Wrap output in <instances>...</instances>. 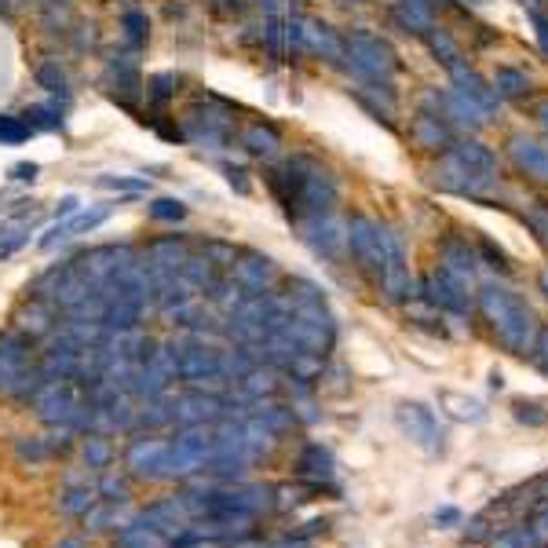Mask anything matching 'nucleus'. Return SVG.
<instances>
[{
    "mask_svg": "<svg viewBox=\"0 0 548 548\" xmlns=\"http://www.w3.org/2000/svg\"><path fill=\"white\" fill-rule=\"evenodd\" d=\"M99 187H110V190H143L147 183H143V180H114V176H99Z\"/></svg>",
    "mask_w": 548,
    "mask_h": 548,
    "instance_id": "6e6d98bb",
    "label": "nucleus"
},
{
    "mask_svg": "<svg viewBox=\"0 0 548 548\" xmlns=\"http://www.w3.org/2000/svg\"><path fill=\"white\" fill-rule=\"evenodd\" d=\"M516 421L519 424H530V428H541V424L548 421V413H545V406L541 402H534V399H516Z\"/></svg>",
    "mask_w": 548,
    "mask_h": 548,
    "instance_id": "49530a36",
    "label": "nucleus"
},
{
    "mask_svg": "<svg viewBox=\"0 0 548 548\" xmlns=\"http://www.w3.org/2000/svg\"><path fill=\"white\" fill-rule=\"evenodd\" d=\"M95 501H99V490H95V483H88L85 475H66V483L55 494V508L70 519H81Z\"/></svg>",
    "mask_w": 548,
    "mask_h": 548,
    "instance_id": "b1692460",
    "label": "nucleus"
},
{
    "mask_svg": "<svg viewBox=\"0 0 548 548\" xmlns=\"http://www.w3.org/2000/svg\"><path fill=\"white\" fill-rule=\"evenodd\" d=\"M432 183L446 194L472 201H494L501 194L497 183V158L479 139H457L432 169Z\"/></svg>",
    "mask_w": 548,
    "mask_h": 548,
    "instance_id": "f257e3e1",
    "label": "nucleus"
},
{
    "mask_svg": "<svg viewBox=\"0 0 548 548\" xmlns=\"http://www.w3.org/2000/svg\"><path fill=\"white\" fill-rule=\"evenodd\" d=\"M44 443H48V454L52 457L70 454L74 450V428H52V432L44 435Z\"/></svg>",
    "mask_w": 548,
    "mask_h": 548,
    "instance_id": "8fccbe9b",
    "label": "nucleus"
},
{
    "mask_svg": "<svg viewBox=\"0 0 548 548\" xmlns=\"http://www.w3.org/2000/svg\"><path fill=\"white\" fill-rule=\"evenodd\" d=\"M125 468L139 483H165L169 479V439L158 432L136 435L125 446Z\"/></svg>",
    "mask_w": 548,
    "mask_h": 548,
    "instance_id": "0eeeda50",
    "label": "nucleus"
},
{
    "mask_svg": "<svg viewBox=\"0 0 548 548\" xmlns=\"http://www.w3.org/2000/svg\"><path fill=\"white\" fill-rule=\"evenodd\" d=\"M530 355H534V362H538V366L548 373V333H538V344H534Z\"/></svg>",
    "mask_w": 548,
    "mask_h": 548,
    "instance_id": "13d9d810",
    "label": "nucleus"
},
{
    "mask_svg": "<svg viewBox=\"0 0 548 548\" xmlns=\"http://www.w3.org/2000/svg\"><path fill=\"white\" fill-rule=\"evenodd\" d=\"M77 209H81V201H77L74 194H70V198H63L59 205H55V216H59V220H66V216H74Z\"/></svg>",
    "mask_w": 548,
    "mask_h": 548,
    "instance_id": "bf43d9fd",
    "label": "nucleus"
},
{
    "mask_svg": "<svg viewBox=\"0 0 548 548\" xmlns=\"http://www.w3.org/2000/svg\"><path fill=\"white\" fill-rule=\"evenodd\" d=\"M106 220H110V205H103V209L74 212V220L63 223V227H66V238H70V234H88V231H95V227H99V223H106Z\"/></svg>",
    "mask_w": 548,
    "mask_h": 548,
    "instance_id": "ea45409f",
    "label": "nucleus"
},
{
    "mask_svg": "<svg viewBox=\"0 0 548 548\" xmlns=\"http://www.w3.org/2000/svg\"><path fill=\"white\" fill-rule=\"evenodd\" d=\"M41 384V366L33 362V337L19 329L0 337V391L8 399H33V391Z\"/></svg>",
    "mask_w": 548,
    "mask_h": 548,
    "instance_id": "20e7f679",
    "label": "nucleus"
},
{
    "mask_svg": "<svg viewBox=\"0 0 548 548\" xmlns=\"http://www.w3.org/2000/svg\"><path fill=\"white\" fill-rule=\"evenodd\" d=\"M223 172H227V183H231L238 194H249V190H253V187H249V172H245V169H238V165H227Z\"/></svg>",
    "mask_w": 548,
    "mask_h": 548,
    "instance_id": "5fc2aeb1",
    "label": "nucleus"
},
{
    "mask_svg": "<svg viewBox=\"0 0 548 548\" xmlns=\"http://www.w3.org/2000/svg\"><path fill=\"white\" fill-rule=\"evenodd\" d=\"M435 523H439V527H454V523H461V512H457V508H439V512H435Z\"/></svg>",
    "mask_w": 548,
    "mask_h": 548,
    "instance_id": "052dcab7",
    "label": "nucleus"
},
{
    "mask_svg": "<svg viewBox=\"0 0 548 548\" xmlns=\"http://www.w3.org/2000/svg\"><path fill=\"white\" fill-rule=\"evenodd\" d=\"M443 0H391V22L399 30L424 37L428 30H435V11Z\"/></svg>",
    "mask_w": 548,
    "mask_h": 548,
    "instance_id": "412c9836",
    "label": "nucleus"
},
{
    "mask_svg": "<svg viewBox=\"0 0 548 548\" xmlns=\"http://www.w3.org/2000/svg\"><path fill=\"white\" fill-rule=\"evenodd\" d=\"M399 417H402V428L410 432V439H417V443H421L428 454H435V450H439V439H443V432H439V421H435V413L428 410V406H421V402H406Z\"/></svg>",
    "mask_w": 548,
    "mask_h": 548,
    "instance_id": "5701e85b",
    "label": "nucleus"
},
{
    "mask_svg": "<svg viewBox=\"0 0 548 548\" xmlns=\"http://www.w3.org/2000/svg\"><path fill=\"white\" fill-rule=\"evenodd\" d=\"M139 523V527L154 530L158 538H169V534H176V530L187 527V512H183L180 497H165V501H154L150 508H143L139 516H132Z\"/></svg>",
    "mask_w": 548,
    "mask_h": 548,
    "instance_id": "4be33fe9",
    "label": "nucleus"
},
{
    "mask_svg": "<svg viewBox=\"0 0 548 548\" xmlns=\"http://www.w3.org/2000/svg\"><path fill=\"white\" fill-rule=\"evenodd\" d=\"M33 77H37V85H41L44 92H52V95H66V88H70L66 70L59 63H41Z\"/></svg>",
    "mask_w": 548,
    "mask_h": 548,
    "instance_id": "a19ab883",
    "label": "nucleus"
},
{
    "mask_svg": "<svg viewBox=\"0 0 548 548\" xmlns=\"http://www.w3.org/2000/svg\"><path fill=\"white\" fill-rule=\"evenodd\" d=\"M150 216L154 220H165V223H176L187 216V205H183L180 198H158V201H150Z\"/></svg>",
    "mask_w": 548,
    "mask_h": 548,
    "instance_id": "c03bdc74",
    "label": "nucleus"
},
{
    "mask_svg": "<svg viewBox=\"0 0 548 548\" xmlns=\"http://www.w3.org/2000/svg\"><path fill=\"white\" fill-rule=\"evenodd\" d=\"M44 19H48V26H55V30H66L70 26V8L66 4H59V0H44Z\"/></svg>",
    "mask_w": 548,
    "mask_h": 548,
    "instance_id": "3c124183",
    "label": "nucleus"
},
{
    "mask_svg": "<svg viewBox=\"0 0 548 548\" xmlns=\"http://www.w3.org/2000/svg\"><path fill=\"white\" fill-rule=\"evenodd\" d=\"M121 30H125V41L132 44V48H143L150 37V19H147V11H139V8H128L125 15H121Z\"/></svg>",
    "mask_w": 548,
    "mask_h": 548,
    "instance_id": "c9c22d12",
    "label": "nucleus"
},
{
    "mask_svg": "<svg viewBox=\"0 0 548 548\" xmlns=\"http://www.w3.org/2000/svg\"><path fill=\"white\" fill-rule=\"evenodd\" d=\"M300 468V479L307 483L311 494H322V490H333V475H337V464H333V454H329L326 446H304V454L296 461Z\"/></svg>",
    "mask_w": 548,
    "mask_h": 548,
    "instance_id": "aec40b11",
    "label": "nucleus"
},
{
    "mask_svg": "<svg viewBox=\"0 0 548 548\" xmlns=\"http://www.w3.org/2000/svg\"><path fill=\"white\" fill-rule=\"evenodd\" d=\"M527 15H530V22H534V33H538L541 52L548 55V11H541V8H530Z\"/></svg>",
    "mask_w": 548,
    "mask_h": 548,
    "instance_id": "864d4df0",
    "label": "nucleus"
},
{
    "mask_svg": "<svg viewBox=\"0 0 548 548\" xmlns=\"http://www.w3.org/2000/svg\"><path fill=\"white\" fill-rule=\"evenodd\" d=\"M479 253L486 256V260H490V267H497V271H512V264H508V256L501 253V249H497L494 242H490V238H483V242H479Z\"/></svg>",
    "mask_w": 548,
    "mask_h": 548,
    "instance_id": "603ef678",
    "label": "nucleus"
},
{
    "mask_svg": "<svg viewBox=\"0 0 548 548\" xmlns=\"http://www.w3.org/2000/svg\"><path fill=\"white\" fill-rule=\"evenodd\" d=\"M337 4H359V0H337Z\"/></svg>",
    "mask_w": 548,
    "mask_h": 548,
    "instance_id": "338daca9",
    "label": "nucleus"
},
{
    "mask_svg": "<svg viewBox=\"0 0 548 548\" xmlns=\"http://www.w3.org/2000/svg\"><path fill=\"white\" fill-rule=\"evenodd\" d=\"M223 274H220V267L212 264L209 256L201 253V256H187V264H183V282L194 289V293H205L209 296L212 293V285L220 282Z\"/></svg>",
    "mask_w": 548,
    "mask_h": 548,
    "instance_id": "c756f323",
    "label": "nucleus"
},
{
    "mask_svg": "<svg viewBox=\"0 0 548 548\" xmlns=\"http://www.w3.org/2000/svg\"><path fill=\"white\" fill-rule=\"evenodd\" d=\"M231 278L242 285L249 296L271 293V285L278 282V264H274L271 256H264V253L242 249V253H238V260H234V267H231Z\"/></svg>",
    "mask_w": 548,
    "mask_h": 548,
    "instance_id": "f8f14e48",
    "label": "nucleus"
},
{
    "mask_svg": "<svg viewBox=\"0 0 548 548\" xmlns=\"http://www.w3.org/2000/svg\"><path fill=\"white\" fill-rule=\"evenodd\" d=\"M95 490H99V501H128V479H117V475H103L99 483H95Z\"/></svg>",
    "mask_w": 548,
    "mask_h": 548,
    "instance_id": "de8ad7c7",
    "label": "nucleus"
},
{
    "mask_svg": "<svg viewBox=\"0 0 548 548\" xmlns=\"http://www.w3.org/2000/svg\"><path fill=\"white\" fill-rule=\"evenodd\" d=\"M296 231H300L304 245L315 256L344 260V253H348V220H340L337 212H326V216H304V220H296Z\"/></svg>",
    "mask_w": 548,
    "mask_h": 548,
    "instance_id": "1a4fd4ad",
    "label": "nucleus"
},
{
    "mask_svg": "<svg viewBox=\"0 0 548 548\" xmlns=\"http://www.w3.org/2000/svg\"><path fill=\"white\" fill-rule=\"evenodd\" d=\"M81 519H85V530L95 538V534H117L132 519V512H128V501H95Z\"/></svg>",
    "mask_w": 548,
    "mask_h": 548,
    "instance_id": "a878e982",
    "label": "nucleus"
},
{
    "mask_svg": "<svg viewBox=\"0 0 548 548\" xmlns=\"http://www.w3.org/2000/svg\"><path fill=\"white\" fill-rule=\"evenodd\" d=\"M106 81H110V95L121 106H128V110H132V103H136L139 95L147 92L143 77H139V63L132 55H114L110 66H106Z\"/></svg>",
    "mask_w": 548,
    "mask_h": 548,
    "instance_id": "f3484780",
    "label": "nucleus"
},
{
    "mask_svg": "<svg viewBox=\"0 0 548 548\" xmlns=\"http://www.w3.org/2000/svg\"><path fill=\"white\" fill-rule=\"evenodd\" d=\"M450 81H454V92L464 95V99H468V103H472L475 110H479V114L486 117V121H490V117L497 114L501 99H497L494 85H486L483 77L475 74V70L468 63H464V59L457 66H450Z\"/></svg>",
    "mask_w": 548,
    "mask_h": 548,
    "instance_id": "2eb2a0df",
    "label": "nucleus"
},
{
    "mask_svg": "<svg viewBox=\"0 0 548 548\" xmlns=\"http://www.w3.org/2000/svg\"><path fill=\"white\" fill-rule=\"evenodd\" d=\"M11 4H15V0H0V11H4V15H8V11H11Z\"/></svg>",
    "mask_w": 548,
    "mask_h": 548,
    "instance_id": "69168bd1",
    "label": "nucleus"
},
{
    "mask_svg": "<svg viewBox=\"0 0 548 548\" xmlns=\"http://www.w3.org/2000/svg\"><path fill=\"white\" fill-rule=\"evenodd\" d=\"M201 253L209 256V260L216 267H220V271H231L234 260H238V253H242V249H234L231 242H220V238H209V242L201 245Z\"/></svg>",
    "mask_w": 548,
    "mask_h": 548,
    "instance_id": "37998d69",
    "label": "nucleus"
},
{
    "mask_svg": "<svg viewBox=\"0 0 548 548\" xmlns=\"http://www.w3.org/2000/svg\"><path fill=\"white\" fill-rule=\"evenodd\" d=\"M172 424V402L161 399H150L143 410H139V428H147V432H158V428H169Z\"/></svg>",
    "mask_w": 548,
    "mask_h": 548,
    "instance_id": "e433bc0d",
    "label": "nucleus"
},
{
    "mask_svg": "<svg viewBox=\"0 0 548 548\" xmlns=\"http://www.w3.org/2000/svg\"><path fill=\"white\" fill-rule=\"evenodd\" d=\"M472 285L454 278V274H446L443 267H435L421 285V296L424 304H432L435 311H450V315H468V307H472V293H468Z\"/></svg>",
    "mask_w": 548,
    "mask_h": 548,
    "instance_id": "9d476101",
    "label": "nucleus"
},
{
    "mask_svg": "<svg viewBox=\"0 0 548 548\" xmlns=\"http://www.w3.org/2000/svg\"><path fill=\"white\" fill-rule=\"evenodd\" d=\"M238 139H242V147L249 150L253 158H274V154L282 150V132L274 125H264V121H253Z\"/></svg>",
    "mask_w": 548,
    "mask_h": 548,
    "instance_id": "c85d7f7f",
    "label": "nucleus"
},
{
    "mask_svg": "<svg viewBox=\"0 0 548 548\" xmlns=\"http://www.w3.org/2000/svg\"><path fill=\"white\" fill-rule=\"evenodd\" d=\"M264 48L274 55V59H282V63H296L300 55H304V44H300V19L293 15H271L264 22Z\"/></svg>",
    "mask_w": 548,
    "mask_h": 548,
    "instance_id": "ddd939ff",
    "label": "nucleus"
},
{
    "mask_svg": "<svg viewBox=\"0 0 548 548\" xmlns=\"http://www.w3.org/2000/svg\"><path fill=\"white\" fill-rule=\"evenodd\" d=\"M424 41H428L432 55L446 66V70L461 63V48H457V41H454V37H450L446 30H428V33H424Z\"/></svg>",
    "mask_w": 548,
    "mask_h": 548,
    "instance_id": "72a5a7b5",
    "label": "nucleus"
},
{
    "mask_svg": "<svg viewBox=\"0 0 548 548\" xmlns=\"http://www.w3.org/2000/svg\"><path fill=\"white\" fill-rule=\"evenodd\" d=\"M15 457H19L22 464H30V468H37V464H44V461H52L44 435H19V439H15Z\"/></svg>",
    "mask_w": 548,
    "mask_h": 548,
    "instance_id": "f704fd0d",
    "label": "nucleus"
},
{
    "mask_svg": "<svg viewBox=\"0 0 548 548\" xmlns=\"http://www.w3.org/2000/svg\"><path fill=\"white\" fill-rule=\"evenodd\" d=\"M446 406H454V417L461 421H483V406L475 399H461V395H443Z\"/></svg>",
    "mask_w": 548,
    "mask_h": 548,
    "instance_id": "09e8293b",
    "label": "nucleus"
},
{
    "mask_svg": "<svg viewBox=\"0 0 548 548\" xmlns=\"http://www.w3.org/2000/svg\"><path fill=\"white\" fill-rule=\"evenodd\" d=\"M479 311L490 322L494 337L501 340V348L512 355H530L538 344V315L527 307L523 296H516L505 285H483L479 289Z\"/></svg>",
    "mask_w": 548,
    "mask_h": 548,
    "instance_id": "f03ea898",
    "label": "nucleus"
},
{
    "mask_svg": "<svg viewBox=\"0 0 548 548\" xmlns=\"http://www.w3.org/2000/svg\"><path fill=\"white\" fill-rule=\"evenodd\" d=\"M183 136L194 139V143H209V147H220V143H227L234 132V106L227 103V99H220V95H205V99H198V103L190 106L187 117H183Z\"/></svg>",
    "mask_w": 548,
    "mask_h": 548,
    "instance_id": "39448f33",
    "label": "nucleus"
},
{
    "mask_svg": "<svg viewBox=\"0 0 548 548\" xmlns=\"http://www.w3.org/2000/svg\"><path fill=\"white\" fill-rule=\"evenodd\" d=\"M139 256L132 245H99V249H88L85 256H77V264L92 274L95 285H103L106 278H114L117 271H125L128 264H136Z\"/></svg>",
    "mask_w": 548,
    "mask_h": 548,
    "instance_id": "dca6fc26",
    "label": "nucleus"
},
{
    "mask_svg": "<svg viewBox=\"0 0 548 548\" xmlns=\"http://www.w3.org/2000/svg\"><path fill=\"white\" fill-rule=\"evenodd\" d=\"M523 223H527V231L534 234V242L548 253V198L530 201L527 209H523Z\"/></svg>",
    "mask_w": 548,
    "mask_h": 548,
    "instance_id": "473e14b6",
    "label": "nucleus"
},
{
    "mask_svg": "<svg viewBox=\"0 0 548 548\" xmlns=\"http://www.w3.org/2000/svg\"><path fill=\"white\" fill-rule=\"evenodd\" d=\"M454 136H457V132L446 125V117L439 114V110H432V106H424L421 114L413 117V125H410L413 147L428 150V154H446V150L457 143Z\"/></svg>",
    "mask_w": 548,
    "mask_h": 548,
    "instance_id": "4468645a",
    "label": "nucleus"
},
{
    "mask_svg": "<svg viewBox=\"0 0 548 548\" xmlns=\"http://www.w3.org/2000/svg\"><path fill=\"white\" fill-rule=\"evenodd\" d=\"M457 4H464V8H483V4H490V0H457Z\"/></svg>",
    "mask_w": 548,
    "mask_h": 548,
    "instance_id": "0e129e2a",
    "label": "nucleus"
},
{
    "mask_svg": "<svg viewBox=\"0 0 548 548\" xmlns=\"http://www.w3.org/2000/svg\"><path fill=\"white\" fill-rule=\"evenodd\" d=\"M348 253L355 260L362 274H366L369 282L377 285L380 271H384V242H380V223L355 212L348 220Z\"/></svg>",
    "mask_w": 548,
    "mask_h": 548,
    "instance_id": "6e6552de",
    "label": "nucleus"
},
{
    "mask_svg": "<svg viewBox=\"0 0 548 548\" xmlns=\"http://www.w3.org/2000/svg\"><path fill=\"white\" fill-rule=\"evenodd\" d=\"M212 446H216V432H212L209 424L180 428V435L169 439V479H194V475H205Z\"/></svg>",
    "mask_w": 548,
    "mask_h": 548,
    "instance_id": "423d86ee",
    "label": "nucleus"
},
{
    "mask_svg": "<svg viewBox=\"0 0 548 548\" xmlns=\"http://www.w3.org/2000/svg\"><path fill=\"white\" fill-rule=\"evenodd\" d=\"M300 44H304V55H315V59H329V63L344 59V37L318 19H300Z\"/></svg>",
    "mask_w": 548,
    "mask_h": 548,
    "instance_id": "a211bd4d",
    "label": "nucleus"
},
{
    "mask_svg": "<svg viewBox=\"0 0 548 548\" xmlns=\"http://www.w3.org/2000/svg\"><path fill=\"white\" fill-rule=\"evenodd\" d=\"M81 457H85L88 472H106L114 461V443L106 439V432H88L81 439Z\"/></svg>",
    "mask_w": 548,
    "mask_h": 548,
    "instance_id": "7c9ffc66",
    "label": "nucleus"
},
{
    "mask_svg": "<svg viewBox=\"0 0 548 548\" xmlns=\"http://www.w3.org/2000/svg\"><path fill=\"white\" fill-rule=\"evenodd\" d=\"M494 92H497V99H523V95H530V77L523 74V70H516V66H501L494 74Z\"/></svg>",
    "mask_w": 548,
    "mask_h": 548,
    "instance_id": "2f4dec72",
    "label": "nucleus"
},
{
    "mask_svg": "<svg viewBox=\"0 0 548 548\" xmlns=\"http://www.w3.org/2000/svg\"><path fill=\"white\" fill-rule=\"evenodd\" d=\"M508 158L523 176L538 183H548V143L530 136H512L508 139Z\"/></svg>",
    "mask_w": 548,
    "mask_h": 548,
    "instance_id": "6ab92c4d",
    "label": "nucleus"
},
{
    "mask_svg": "<svg viewBox=\"0 0 548 548\" xmlns=\"http://www.w3.org/2000/svg\"><path fill=\"white\" fill-rule=\"evenodd\" d=\"M55 311L59 307L52 304V300H41V296H30V304L22 307L19 315H15V329L19 333H26V337H48V333H55L59 329V318H55Z\"/></svg>",
    "mask_w": 548,
    "mask_h": 548,
    "instance_id": "393cba45",
    "label": "nucleus"
},
{
    "mask_svg": "<svg viewBox=\"0 0 548 548\" xmlns=\"http://www.w3.org/2000/svg\"><path fill=\"white\" fill-rule=\"evenodd\" d=\"M26 242H30V223H15V220H11L8 227L0 231V260L15 256Z\"/></svg>",
    "mask_w": 548,
    "mask_h": 548,
    "instance_id": "58836bf2",
    "label": "nucleus"
},
{
    "mask_svg": "<svg viewBox=\"0 0 548 548\" xmlns=\"http://www.w3.org/2000/svg\"><path fill=\"white\" fill-rule=\"evenodd\" d=\"M355 99L366 106L369 114L384 121V125H395V114H399V99H395V85H369L359 81L355 85Z\"/></svg>",
    "mask_w": 548,
    "mask_h": 548,
    "instance_id": "bb28decb",
    "label": "nucleus"
},
{
    "mask_svg": "<svg viewBox=\"0 0 548 548\" xmlns=\"http://www.w3.org/2000/svg\"><path fill=\"white\" fill-rule=\"evenodd\" d=\"M344 66L355 74V81L391 85L395 74L402 70V59L384 37H377V33L351 30V33H344Z\"/></svg>",
    "mask_w": 548,
    "mask_h": 548,
    "instance_id": "7ed1b4c3",
    "label": "nucleus"
},
{
    "mask_svg": "<svg viewBox=\"0 0 548 548\" xmlns=\"http://www.w3.org/2000/svg\"><path fill=\"white\" fill-rule=\"evenodd\" d=\"M223 421V399L212 391L190 388L180 399H172V424L180 428H194V424H216Z\"/></svg>",
    "mask_w": 548,
    "mask_h": 548,
    "instance_id": "9b49d317",
    "label": "nucleus"
},
{
    "mask_svg": "<svg viewBox=\"0 0 548 548\" xmlns=\"http://www.w3.org/2000/svg\"><path fill=\"white\" fill-rule=\"evenodd\" d=\"M475 260H479V256H475L472 249H468V242H461V238H446V242L439 245V267L468 285H472L475 278Z\"/></svg>",
    "mask_w": 548,
    "mask_h": 548,
    "instance_id": "cd10ccee",
    "label": "nucleus"
},
{
    "mask_svg": "<svg viewBox=\"0 0 548 548\" xmlns=\"http://www.w3.org/2000/svg\"><path fill=\"white\" fill-rule=\"evenodd\" d=\"M22 121L33 128V132H55V128H63V114H59V106H30Z\"/></svg>",
    "mask_w": 548,
    "mask_h": 548,
    "instance_id": "4c0bfd02",
    "label": "nucleus"
},
{
    "mask_svg": "<svg viewBox=\"0 0 548 548\" xmlns=\"http://www.w3.org/2000/svg\"><path fill=\"white\" fill-rule=\"evenodd\" d=\"M534 117H538V125L548 132V99H541V103L534 106Z\"/></svg>",
    "mask_w": 548,
    "mask_h": 548,
    "instance_id": "680f3d73",
    "label": "nucleus"
},
{
    "mask_svg": "<svg viewBox=\"0 0 548 548\" xmlns=\"http://www.w3.org/2000/svg\"><path fill=\"white\" fill-rule=\"evenodd\" d=\"M55 548H88V541L85 538H63Z\"/></svg>",
    "mask_w": 548,
    "mask_h": 548,
    "instance_id": "e2e57ef3",
    "label": "nucleus"
},
{
    "mask_svg": "<svg viewBox=\"0 0 548 548\" xmlns=\"http://www.w3.org/2000/svg\"><path fill=\"white\" fill-rule=\"evenodd\" d=\"M33 136V128L22 121V114H0V143H8V147H15V143H26V139Z\"/></svg>",
    "mask_w": 548,
    "mask_h": 548,
    "instance_id": "79ce46f5",
    "label": "nucleus"
},
{
    "mask_svg": "<svg viewBox=\"0 0 548 548\" xmlns=\"http://www.w3.org/2000/svg\"><path fill=\"white\" fill-rule=\"evenodd\" d=\"M176 85H180V77L176 74H154L150 77V85H147V95L161 106V103H169L172 95H176Z\"/></svg>",
    "mask_w": 548,
    "mask_h": 548,
    "instance_id": "a18cd8bd",
    "label": "nucleus"
},
{
    "mask_svg": "<svg viewBox=\"0 0 548 548\" xmlns=\"http://www.w3.org/2000/svg\"><path fill=\"white\" fill-rule=\"evenodd\" d=\"M37 165H33V161H22V165H15V169H11V180H22V183H30V180H37Z\"/></svg>",
    "mask_w": 548,
    "mask_h": 548,
    "instance_id": "4d7b16f0",
    "label": "nucleus"
}]
</instances>
